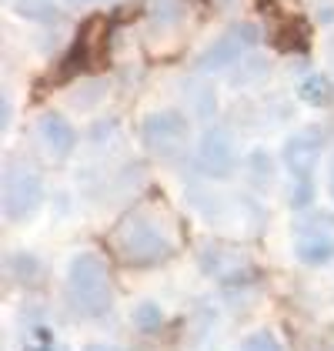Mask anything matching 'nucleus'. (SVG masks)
<instances>
[{
  "mask_svg": "<svg viewBox=\"0 0 334 351\" xmlns=\"http://www.w3.org/2000/svg\"><path fill=\"white\" fill-rule=\"evenodd\" d=\"M111 251L114 258L127 268H154L177 254L174 228L164 211L154 204H138L111 228Z\"/></svg>",
  "mask_w": 334,
  "mask_h": 351,
  "instance_id": "f257e3e1",
  "label": "nucleus"
},
{
  "mask_svg": "<svg viewBox=\"0 0 334 351\" xmlns=\"http://www.w3.org/2000/svg\"><path fill=\"white\" fill-rule=\"evenodd\" d=\"M67 295L70 304L87 318H104L114 308V281L107 261L94 251H81L67 268Z\"/></svg>",
  "mask_w": 334,
  "mask_h": 351,
  "instance_id": "f03ea898",
  "label": "nucleus"
},
{
  "mask_svg": "<svg viewBox=\"0 0 334 351\" xmlns=\"http://www.w3.org/2000/svg\"><path fill=\"white\" fill-rule=\"evenodd\" d=\"M111 30H114V17H104V14H94L87 17L70 44V51L60 57L54 71V81L64 84L70 77H81L90 67H97V60L107 54V44H111Z\"/></svg>",
  "mask_w": 334,
  "mask_h": 351,
  "instance_id": "7ed1b4c3",
  "label": "nucleus"
},
{
  "mask_svg": "<svg viewBox=\"0 0 334 351\" xmlns=\"http://www.w3.org/2000/svg\"><path fill=\"white\" fill-rule=\"evenodd\" d=\"M44 204V181L27 161L7 158L3 164V217L27 221Z\"/></svg>",
  "mask_w": 334,
  "mask_h": 351,
  "instance_id": "20e7f679",
  "label": "nucleus"
},
{
  "mask_svg": "<svg viewBox=\"0 0 334 351\" xmlns=\"http://www.w3.org/2000/svg\"><path fill=\"white\" fill-rule=\"evenodd\" d=\"M188 137H191V124L181 110L167 108V110H154L140 121V144L154 154V158H177L184 154L188 147Z\"/></svg>",
  "mask_w": 334,
  "mask_h": 351,
  "instance_id": "39448f33",
  "label": "nucleus"
},
{
  "mask_svg": "<svg viewBox=\"0 0 334 351\" xmlns=\"http://www.w3.org/2000/svg\"><path fill=\"white\" fill-rule=\"evenodd\" d=\"M257 40H261V30L254 27V24H248V21L231 24L207 51H201V57L194 60V67L197 71H207V74H211V71H224V67H234L250 47H257Z\"/></svg>",
  "mask_w": 334,
  "mask_h": 351,
  "instance_id": "423d86ee",
  "label": "nucleus"
},
{
  "mask_svg": "<svg viewBox=\"0 0 334 351\" xmlns=\"http://www.w3.org/2000/svg\"><path fill=\"white\" fill-rule=\"evenodd\" d=\"M294 254L301 265L321 268L334 261V217L324 211H314L311 217L298 221V238H294Z\"/></svg>",
  "mask_w": 334,
  "mask_h": 351,
  "instance_id": "0eeeda50",
  "label": "nucleus"
},
{
  "mask_svg": "<svg viewBox=\"0 0 334 351\" xmlns=\"http://www.w3.org/2000/svg\"><path fill=\"white\" fill-rule=\"evenodd\" d=\"M324 151V128L311 124V128H301L284 141V151H281V161L284 167L294 174V184H314V167H318V158Z\"/></svg>",
  "mask_w": 334,
  "mask_h": 351,
  "instance_id": "6e6552de",
  "label": "nucleus"
},
{
  "mask_svg": "<svg viewBox=\"0 0 334 351\" xmlns=\"http://www.w3.org/2000/svg\"><path fill=\"white\" fill-rule=\"evenodd\" d=\"M194 164L201 174H207V178H227L231 171H234V164H237V147H234V137L227 128L221 124H214V128H207L201 141H197V151H194Z\"/></svg>",
  "mask_w": 334,
  "mask_h": 351,
  "instance_id": "1a4fd4ad",
  "label": "nucleus"
},
{
  "mask_svg": "<svg viewBox=\"0 0 334 351\" xmlns=\"http://www.w3.org/2000/svg\"><path fill=\"white\" fill-rule=\"evenodd\" d=\"M268 40L281 54H307L311 51V24L298 14H281L271 21Z\"/></svg>",
  "mask_w": 334,
  "mask_h": 351,
  "instance_id": "9d476101",
  "label": "nucleus"
},
{
  "mask_svg": "<svg viewBox=\"0 0 334 351\" xmlns=\"http://www.w3.org/2000/svg\"><path fill=\"white\" fill-rule=\"evenodd\" d=\"M37 134H40V144L54 154L57 161L67 158V154L74 151V144H77L74 124H70L64 114H57V110H47V114L37 121Z\"/></svg>",
  "mask_w": 334,
  "mask_h": 351,
  "instance_id": "9b49d317",
  "label": "nucleus"
},
{
  "mask_svg": "<svg viewBox=\"0 0 334 351\" xmlns=\"http://www.w3.org/2000/svg\"><path fill=\"white\" fill-rule=\"evenodd\" d=\"M298 97H301L305 104H311V108H328L334 97L331 77H328V74H307V77H301Z\"/></svg>",
  "mask_w": 334,
  "mask_h": 351,
  "instance_id": "f8f14e48",
  "label": "nucleus"
},
{
  "mask_svg": "<svg viewBox=\"0 0 334 351\" xmlns=\"http://www.w3.org/2000/svg\"><path fill=\"white\" fill-rule=\"evenodd\" d=\"M134 324H138L144 335H154L161 324H164V311L154 304V301H140L134 308Z\"/></svg>",
  "mask_w": 334,
  "mask_h": 351,
  "instance_id": "ddd939ff",
  "label": "nucleus"
},
{
  "mask_svg": "<svg viewBox=\"0 0 334 351\" xmlns=\"http://www.w3.org/2000/svg\"><path fill=\"white\" fill-rule=\"evenodd\" d=\"M241 351H284L281 348V341L274 338V331H250L248 338L241 341Z\"/></svg>",
  "mask_w": 334,
  "mask_h": 351,
  "instance_id": "4468645a",
  "label": "nucleus"
},
{
  "mask_svg": "<svg viewBox=\"0 0 334 351\" xmlns=\"http://www.w3.org/2000/svg\"><path fill=\"white\" fill-rule=\"evenodd\" d=\"M21 14H30L34 21H47V17H57V10L47 3V0H21L17 3Z\"/></svg>",
  "mask_w": 334,
  "mask_h": 351,
  "instance_id": "2eb2a0df",
  "label": "nucleus"
},
{
  "mask_svg": "<svg viewBox=\"0 0 334 351\" xmlns=\"http://www.w3.org/2000/svg\"><path fill=\"white\" fill-rule=\"evenodd\" d=\"M10 128V94L3 90V131Z\"/></svg>",
  "mask_w": 334,
  "mask_h": 351,
  "instance_id": "dca6fc26",
  "label": "nucleus"
},
{
  "mask_svg": "<svg viewBox=\"0 0 334 351\" xmlns=\"http://www.w3.org/2000/svg\"><path fill=\"white\" fill-rule=\"evenodd\" d=\"M84 351H120V348H114V345H87Z\"/></svg>",
  "mask_w": 334,
  "mask_h": 351,
  "instance_id": "f3484780",
  "label": "nucleus"
},
{
  "mask_svg": "<svg viewBox=\"0 0 334 351\" xmlns=\"http://www.w3.org/2000/svg\"><path fill=\"white\" fill-rule=\"evenodd\" d=\"M331 197H334V167H331Z\"/></svg>",
  "mask_w": 334,
  "mask_h": 351,
  "instance_id": "a211bd4d",
  "label": "nucleus"
},
{
  "mask_svg": "<svg viewBox=\"0 0 334 351\" xmlns=\"http://www.w3.org/2000/svg\"><path fill=\"white\" fill-rule=\"evenodd\" d=\"M67 3H90V0H67Z\"/></svg>",
  "mask_w": 334,
  "mask_h": 351,
  "instance_id": "6ab92c4d",
  "label": "nucleus"
},
{
  "mask_svg": "<svg viewBox=\"0 0 334 351\" xmlns=\"http://www.w3.org/2000/svg\"><path fill=\"white\" fill-rule=\"evenodd\" d=\"M40 351H51V348H40Z\"/></svg>",
  "mask_w": 334,
  "mask_h": 351,
  "instance_id": "aec40b11",
  "label": "nucleus"
}]
</instances>
